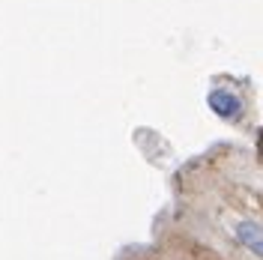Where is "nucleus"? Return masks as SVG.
<instances>
[{
    "mask_svg": "<svg viewBox=\"0 0 263 260\" xmlns=\"http://www.w3.org/2000/svg\"><path fill=\"white\" fill-rule=\"evenodd\" d=\"M210 108H213L218 117H224V120H233V117L239 114V99L233 96L230 90H213L210 93Z\"/></svg>",
    "mask_w": 263,
    "mask_h": 260,
    "instance_id": "1",
    "label": "nucleus"
},
{
    "mask_svg": "<svg viewBox=\"0 0 263 260\" xmlns=\"http://www.w3.org/2000/svg\"><path fill=\"white\" fill-rule=\"evenodd\" d=\"M236 239L242 245H248L254 254L263 257V228L260 225H254V221H239V225H236Z\"/></svg>",
    "mask_w": 263,
    "mask_h": 260,
    "instance_id": "2",
    "label": "nucleus"
},
{
    "mask_svg": "<svg viewBox=\"0 0 263 260\" xmlns=\"http://www.w3.org/2000/svg\"><path fill=\"white\" fill-rule=\"evenodd\" d=\"M260 150H263V132H260Z\"/></svg>",
    "mask_w": 263,
    "mask_h": 260,
    "instance_id": "3",
    "label": "nucleus"
}]
</instances>
